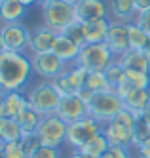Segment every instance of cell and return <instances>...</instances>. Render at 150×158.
<instances>
[{"label": "cell", "mask_w": 150, "mask_h": 158, "mask_svg": "<svg viewBox=\"0 0 150 158\" xmlns=\"http://www.w3.org/2000/svg\"><path fill=\"white\" fill-rule=\"evenodd\" d=\"M32 63L29 53L0 52V92H27Z\"/></svg>", "instance_id": "cell-1"}, {"label": "cell", "mask_w": 150, "mask_h": 158, "mask_svg": "<svg viewBox=\"0 0 150 158\" xmlns=\"http://www.w3.org/2000/svg\"><path fill=\"white\" fill-rule=\"evenodd\" d=\"M135 122L137 116L128 109H122L110 122L103 124V135L110 145L131 149L135 145Z\"/></svg>", "instance_id": "cell-2"}, {"label": "cell", "mask_w": 150, "mask_h": 158, "mask_svg": "<svg viewBox=\"0 0 150 158\" xmlns=\"http://www.w3.org/2000/svg\"><path fill=\"white\" fill-rule=\"evenodd\" d=\"M27 99L30 109H34L40 116H50V114H55L57 109H59L61 94L55 89L53 82L40 80L30 89H27Z\"/></svg>", "instance_id": "cell-3"}, {"label": "cell", "mask_w": 150, "mask_h": 158, "mask_svg": "<svg viewBox=\"0 0 150 158\" xmlns=\"http://www.w3.org/2000/svg\"><path fill=\"white\" fill-rule=\"evenodd\" d=\"M42 21L48 29L63 35L65 29L76 21V6L67 0H51L50 4L42 6Z\"/></svg>", "instance_id": "cell-4"}, {"label": "cell", "mask_w": 150, "mask_h": 158, "mask_svg": "<svg viewBox=\"0 0 150 158\" xmlns=\"http://www.w3.org/2000/svg\"><path fill=\"white\" fill-rule=\"evenodd\" d=\"M124 109V99L114 92V89H108V92H101V94H93L91 101L87 103V112L91 118H95L101 124L110 122L118 112Z\"/></svg>", "instance_id": "cell-5"}, {"label": "cell", "mask_w": 150, "mask_h": 158, "mask_svg": "<svg viewBox=\"0 0 150 158\" xmlns=\"http://www.w3.org/2000/svg\"><path fill=\"white\" fill-rule=\"evenodd\" d=\"M32 29L23 23H2L0 29V52L29 53Z\"/></svg>", "instance_id": "cell-6"}, {"label": "cell", "mask_w": 150, "mask_h": 158, "mask_svg": "<svg viewBox=\"0 0 150 158\" xmlns=\"http://www.w3.org/2000/svg\"><path fill=\"white\" fill-rule=\"evenodd\" d=\"M114 61H116V55L110 52L107 44H86L80 50L76 65H80L87 73H99V71H105Z\"/></svg>", "instance_id": "cell-7"}, {"label": "cell", "mask_w": 150, "mask_h": 158, "mask_svg": "<svg viewBox=\"0 0 150 158\" xmlns=\"http://www.w3.org/2000/svg\"><path fill=\"white\" fill-rule=\"evenodd\" d=\"M101 131H103V124L97 122L95 118H91V116H86L82 120H78V122L68 124L65 145L71 151H82L84 147Z\"/></svg>", "instance_id": "cell-8"}, {"label": "cell", "mask_w": 150, "mask_h": 158, "mask_svg": "<svg viewBox=\"0 0 150 158\" xmlns=\"http://www.w3.org/2000/svg\"><path fill=\"white\" fill-rule=\"evenodd\" d=\"M67 130H68V124L65 120H61L57 114H50V116H42L36 133L42 145L61 149V145H65L67 141Z\"/></svg>", "instance_id": "cell-9"}, {"label": "cell", "mask_w": 150, "mask_h": 158, "mask_svg": "<svg viewBox=\"0 0 150 158\" xmlns=\"http://www.w3.org/2000/svg\"><path fill=\"white\" fill-rule=\"evenodd\" d=\"M30 63H32V71L36 76H40V80H55L59 76L67 65L57 57L53 52H46V53H32L30 55Z\"/></svg>", "instance_id": "cell-10"}, {"label": "cell", "mask_w": 150, "mask_h": 158, "mask_svg": "<svg viewBox=\"0 0 150 158\" xmlns=\"http://www.w3.org/2000/svg\"><path fill=\"white\" fill-rule=\"evenodd\" d=\"M61 120H65L67 124H72V122H78L86 116H89L87 112V103L80 97L78 94L74 95H65L61 97V103H59V109L55 112Z\"/></svg>", "instance_id": "cell-11"}, {"label": "cell", "mask_w": 150, "mask_h": 158, "mask_svg": "<svg viewBox=\"0 0 150 158\" xmlns=\"http://www.w3.org/2000/svg\"><path fill=\"white\" fill-rule=\"evenodd\" d=\"M105 44L110 48V52L116 55V57H120V55H124L128 50H131V46H129V25L110 19V27H108V32H107Z\"/></svg>", "instance_id": "cell-12"}, {"label": "cell", "mask_w": 150, "mask_h": 158, "mask_svg": "<svg viewBox=\"0 0 150 158\" xmlns=\"http://www.w3.org/2000/svg\"><path fill=\"white\" fill-rule=\"evenodd\" d=\"M29 107L27 92H0V118H17Z\"/></svg>", "instance_id": "cell-13"}, {"label": "cell", "mask_w": 150, "mask_h": 158, "mask_svg": "<svg viewBox=\"0 0 150 158\" xmlns=\"http://www.w3.org/2000/svg\"><path fill=\"white\" fill-rule=\"evenodd\" d=\"M99 19H110V10L105 0H82L76 4V21L89 23Z\"/></svg>", "instance_id": "cell-14"}, {"label": "cell", "mask_w": 150, "mask_h": 158, "mask_svg": "<svg viewBox=\"0 0 150 158\" xmlns=\"http://www.w3.org/2000/svg\"><path fill=\"white\" fill-rule=\"evenodd\" d=\"M57 40V32L48 29L46 25H40L36 29H32L30 32V48H29V55L32 53H46L53 50V44Z\"/></svg>", "instance_id": "cell-15"}, {"label": "cell", "mask_w": 150, "mask_h": 158, "mask_svg": "<svg viewBox=\"0 0 150 158\" xmlns=\"http://www.w3.org/2000/svg\"><path fill=\"white\" fill-rule=\"evenodd\" d=\"M108 10H110V19L120 21V23H133L137 17V8L133 0H108Z\"/></svg>", "instance_id": "cell-16"}, {"label": "cell", "mask_w": 150, "mask_h": 158, "mask_svg": "<svg viewBox=\"0 0 150 158\" xmlns=\"http://www.w3.org/2000/svg\"><path fill=\"white\" fill-rule=\"evenodd\" d=\"M116 61L122 63L125 71H137V73H148L150 74V59L141 50H128L124 55L116 57Z\"/></svg>", "instance_id": "cell-17"}, {"label": "cell", "mask_w": 150, "mask_h": 158, "mask_svg": "<svg viewBox=\"0 0 150 158\" xmlns=\"http://www.w3.org/2000/svg\"><path fill=\"white\" fill-rule=\"evenodd\" d=\"M80 48L78 44H74L72 40H68L65 35H57V40H55V44H53V53L59 57L65 65H72V63H76V59H78V55H80Z\"/></svg>", "instance_id": "cell-18"}, {"label": "cell", "mask_w": 150, "mask_h": 158, "mask_svg": "<svg viewBox=\"0 0 150 158\" xmlns=\"http://www.w3.org/2000/svg\"><path fill=\"white\" fill-rule=\"evenodd\" d=\"M150 107V89H133L124 97V109L139 118L144 114V110Z\"/></svg>", "instance_id": "cell-19"}, {"label": "cell", "mask_w": 150, "mask_h": 158, "mask_svg": "<svg viewBox=\"0 0 150 158\" xmlns=\"http://www.w3.org/2000/svg\"><path fill=\"white\" fill-rule=\"evenodd\" d=\"M27 6L19 0H0V17L2 23H21L27 15Z\"/></svg>", "instance_id": "cell-20"}, {"label": "cell", "mask_w": 150, "mask_h": 158, "mask_svg": "<svg viewBox=\"0 0 150 158\" xmlns=\"http://www.w3.org/2000/svg\"><path fill=\"white\" fill-rule=\"evenodd\" d=\"M84 25V35L87 44H105L107 32L110 27V19H99V21H89Z\"/></svg>", "instance_id": "cell-21"}, {"label": "cell", "mask_w": 150, "mask_h": 158, "mask_svg": "<svg viewBox=\"0 0 150 158\" xmlns=\"http://www.w3.org/2000/svg\"><path fill=\"white\" fill-rule=\"evenodd\" d=\"M23 130L15 118H0V143H19Z\"/></svg>", "instance_id": "cell-22"}, {"label": "cell", "mask_w": 150, "mask_h": 158, "mask_svg": "<svg viewBox=\"0 0 150 158\" xmlns=\"http://www.w3.org/2000/svg\"><path fill=\"white\" fill-rule=\"evenodd\" d=\"M15 120H17V124H19V128L23 130V135H25V133H36L38 126H40L42 116H40L34 109H30V107H29V109L23 110Z\"/></svg>", "instance_id": "cell-23"}, {"label": "cell", "mask_w": 150, "mask_h": 158, "mask_svg": "<svg viewBox=\"0 0 150 158\" xmlns=\"http://www.w3.org/2000/svg\"><path fill=\"white\" fill-rule=\"evenodd\" d=\"M65 76L68 78V82H71L72 89L78 94L80 89L86 86V80H87V71H86V69H82L80 65L72 63V65H67V69H65Z\"/></svg>", "instance_id": "cell-24"}, {"label": "cell", "mask_w": 150, "mask_h": 158, "mask_svg": "<svg viewBox=\"0 0 150 158\" xmlns=\"http://www.w3.org/2000/svg\"><path fill=\"white\" fill-rule=\"evenodd\" d=\"M86 89H89V92L93 94H101V92H108L110 84L107 80V74L105 71H99V73H87V80H86Z\"/></svg>", "instance_id": "cell-25"}, {"label": "cell", "mask_w": 150, "mask_h": 158, "mask_svg": "<svg viewBox=\"0 0 150 158\" xmlns=\"http://www.w3.org/2000/svg\"><path fill=\"white\" fill-rule=\"evenodd\" d=\"M108 147H110V143L107 141V137H105V135H103V131H101V133H97L95 137L84 147L82 152H86V154H89V156H93V158H101L103 154L108 151Z\"/></svg>", "instance_id": "cell-26"}, {"label": "cell", "mask_w": 150, "mask_h": 158, "mask_svg": "<svg viewBox=\"0 0 150 158\" xmlns=\"http://www.w3.org/2000/svg\"><path fill=\"white\" fill-rule=\"evenodd\" d=\"M148 40H150L148 32H144L141 27H137L135 23H129V46H131V50L144 52Z\"/></svg>", "instance_id": "cell-27"}, {"label": "cell", "mask_w": 150, "mask_h": 158, "mask_svg": "<svg viewBox=\"0 0 150 158\" xmlns=\"http://www.w3.org/2000/svg\"><path fill=\"white\" fill-rule=\"evenodd\" d=\"M105 74H107V80H108V84H110L112 89H116V88L125 80V69L122 67L120 61L110 63L107 69H105Z\"/></svg>", "instance_id": "cell-28"}, {"label": "cell", "mask_w": 150, "mask_h": 158, "mask_svg": "<svg viewBox=\"0 0 150 158\" xmlns=\"http://www.w3.org/2000/svg\"><path fill=\"white\" fill-rule=\"evenodd\" d=\"M63 35H65L68 40H72L74 44H78L80 48H84L86 44H87V42H86V35H84V25L80 23V21H74L71 27H67Z\"/></svg>", "instance_id": "cell-29"}, {"label": "cell", "mask_w": 150, "mask_h": 158, "mask_svg": "<svg viewBox=\"0 0 150 158\" xmlns=\"http://www.w3.org/2000/svg\"><path fill=\"white\" fill-rule=\"evenodd\" d=\"M0 158H29L19 143H0Z\"/></svg>", "instance_id": "cell-30"}, {"label": "cell", "mask_w": 150, "mask_h": 158, "mask_svg": "<svg viewBox=\"0 0 150 158\" xmlns=\"http://www.w3.org/2000/svg\"><path fill=\"white\" fill-rule=\"evenodd\" d=\"M19 145L23 147V151L30 156L32 152H36L40 147H42V141H40V137H38V133H25V135L21 137Z\"/></svg>", "instance_id": "cell-31"}, {"label": "cell", "mask_w": 150, "mask_h": 158, "mask_svg": "<svg viewBox=\"0 0 150 158\" xmlns=\"http://www.w3.org/2000/svg\"><path fill=\"white\" fill-rule=\"evenodd\" d=\"M148 139H150V128H148V124L139 116L137 122H135V145L133 147H139Z\"/></svg>", "instance_id": "cell-32"}, {"label": "cell", "mask_w": 150, "mask_h": 158, "mask_svg": "<svg viewBox=\"0 0 150 158\" xmlns=\"http://www.w3.org/2000/svg\"><path fill=\"white\" fill-rule=\"evenodd\" d=\"M53 82V86H55V89L61 94V97H65V95H74L76 92L72 89V86H71V82H68V78L65 76V71L55 78V80H51Z\"/></svg>", "instance_id": "cell-33"}, {"label": "cell", "mask_w": 150, "mask_h": 158, "mask_svg": "<svg viewBox=\"0 0 150 158\" xmlns=\"http://www.w3.org/2000/svg\"><path fill=\"white\" fill-rule=\"evenodd\" d=\"M101 158H133V156H131V149L110 145V147H108V151H107L105 154H103Z\"/></svg>", "instance_id": "cell-34"}, {"label": "cell", "mask_w": 150, "mask_h": 158, "mask_svg": "<svg viewBox=\"0 0 150 158\" xmlns=\"http://www.w3.org/2000/svg\"><path fill=\"white\" fill-rule=\"evenodd\" d=\"M29 158H61V149H55V147H46L42 145L36 152H32Z\"/></svg>", "instance_id": "cell-35"}, {"label": "cell", "mask_w": 150, "mask_h": 158, "mask_svg": "<svg viewBox=\"0 0 150 158\" xmlns=\"http://www.w3.org/2000/svg\"><path fill=\"white\" fill-rule=\"evenodd\" d=\"M133 23L137 25V27H141L144 32H148L150 35V10H144V12H139L137 14V17H135V21Z\"/></svg>", "instance_id": "cell-36"}, {"label": "cell", "mask_w": 150, "mask_h": 158, "mask_svg": "<svg viewBox=\"0 0 150 158\" xmlns=\"http://www.w3.org/2000/svg\"><path fill=\"white\" fill-rule=\"evenodd\" d=\"M131 156L133 158H150V139L139 147H131Z\"/></svg>", "instance_id": "cell-37"}, {"label": "cell", "mask_w": 150, "mask_h": 158, "mask_svg": "<svg viewBox=\"0 0 150 158\" xmlns=\"http://www.w3.org/2000/svg\"><path fill=\"white\" fill-rule=\"evenodd\" d=\"M137 12H144V10H150V0H133Z\"/></svg>", "instance_id": "cell-38"}, {"label": "cell", "mask_w": 150, "mask_h": 158, "mask_svg": "<svg viewBox=\"0 0 150 158\" xmlns=\"http://www.w3.org/2000/svg\"><path fill=\"white\" fill-rule=\"evenodd\" d=\"M68 158H93V156H89V154H86L82 151H72L71 154H68Z\"/></svg>", "instance_id": "cell-39"}, {"label": "cell", "mask_w": 150, "mask_h": 158, "mask_svg": "<svg viewBox=\"0 0 150 158\" xmlns=\"http://www.w3.org/2000/svg\"><path fill=\"white\" fill-rule=\"evenodd\" d=\"M19 2H21V4H25L27 8H32V6H38V2H36V0H19Z\"/></svg>", "instance_id": "cell-40"}, {"label": "cell", "mask_w": 150, "mask_h": 158, "mask_svg": "<svg viewBox=\"0 0 150 158\" xmlns=\"http://www.w3.org/2000/svg\"><path fill=\"white\" fill-rule=\"evenodd\" d=\"M141 118H143V120H144V122L148 124V128H150V107H148V109L144 110V114H143Z\"/></svg>", "instance_id": "cell-41"}, {"label": "cell", "mask_w": 150, "mask_h": 158, "mask_svg": "<svg viewBox=\"0 0 150 158\" xmlns=\"http://www.w3.org/2000/svg\"><path fill=\"white\" fill-rule=\"evenodd\" d=\"M36 2H38V6L42 8V6H46V4H50V2H51V0H36Z\"/></svg>", "instance_id": "cell-42"}, {"label": "cell", "mask_w": 150, "mask_h": 158, "mask_svg": "<svg viewBox=\"0 0 150 158\" xmlns=\"http://www.w3.org/2000/svg\"><path fill=\"white\" fill-rule=\"evenodd\" d=\"M144 53H146V57L150 59V40H148V44H146V48H144Z\"/></svg>", "instance_id": "cell-43"}, {"label": "cell", "mask_w": 150, "mask_h": 158, "mask_svg": "<svg viewBox=\"0 0 150 158\" xmlns=\"http://www.w3.org/2000/svg\"><path fill=\"white\" fill-rule=\"evenodd\" d=\"M67 2H71V4H74V6H76L78 2H82V0H67Z\"/></svg>", "instance_id": "cell-44"}]
</instances>
